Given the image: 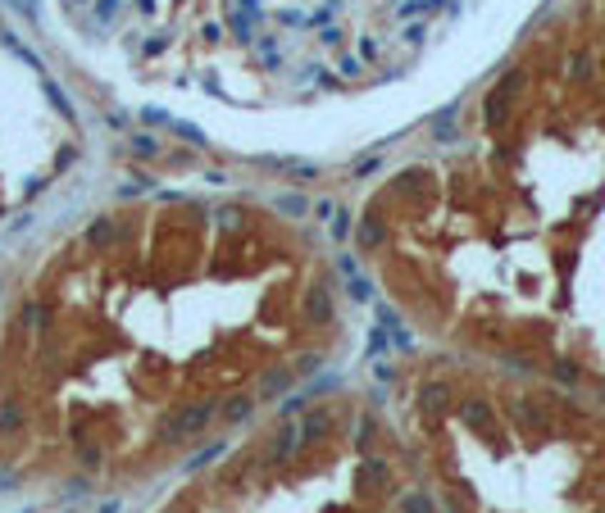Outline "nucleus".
Masks as SVG:
<instances>
[{"mask_svg":"<svg viewBox=\"0 0 605 513\" xmlns=\"http://www.w3.org/2000/svg\"><path fill=\"white\" fill-rule=\"evenodd\" d=\"M469 0H59L86 32L141 55L173 46L241 50L291 82L355 78L396 50H419Z\"/></svg>","mask_w":605,"mask_h":513,"instance_id":"nucleus-1","label":"nucleus"}]
</instances>
